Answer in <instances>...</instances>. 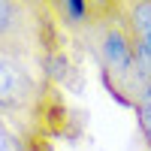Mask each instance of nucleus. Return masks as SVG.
<instances>
[{
  "instance_id": "nucleus-1",
  "label": "nucleus",
  "mask_w": 151,
  "mask_h": 151,
  "mask_svg": "<svg viewBox=\"0 0 151 151\" xmlns=\"http://www.w3.org/2000/svg\"><path fill=\"white\" fill-rule=\"evenodd\" d=\"M45 55H30L24 45L0 42V112L40 109L45 76Z\"/></svg>"
},
{
  "instance_id": "nucleus-2",
  "label": "nucleus",
  "mask_w": 151,
  "mask_h": 151,
  "mask_svg": "<svg viewBox=\"0 0 151 151\" xmlns=\"http://www.w3.org/2000/svg\"><path fill=\"white\" fill-rule=\"evenodd\" d=\"M97 55L103 60V70L112 85H121L133 67L139 64V52H136V40L127 18H100V33L94 36Z\"/></svg>"
},
{
  "instance_id": "nucleus-3",
  "label": "nucleus",
  "mask_w": 151,
  "mask_h": 151,
  "mask_svg": "<svg viewBox=\"0 0 151 151\" xmlns=\"http://www.w3.org/2000/svg\"><path fill=\"white\" fill-rule=\"evenodd\" d=\"M124 12H127V24L133 30L136 40V52H139V60L151 70V0H139V3H124Z\"/></svg>"
},
{
  "instance_id": "nucleus-4",
  "label": "nucleus",
  "mask_w": 151,
  "mask_h": 151,
  "mask_svg": "<svg viewBox=\"0 0 151 151\" xmlns=\"http://www.w3.org/2000/svg\"><path fill=\"white\" fill-rule=\"evenodd\" d=\"M60 21L70 27H85V24H97V12H103V3H88V0H60L52 6Z\"/></svg>"
},
{
  "instance_id": "nucleus-5",
  "label": "nucleus",
  "mask_w": 151,
  "mask_h": 151,
  "mask_svg": "<svg viewBox=\"0 0 151 151\" xmlns=\"http://www.w3.org/2000/svg\"><path fill=\"white\" fill-rule=\"evenodd\" d=\"M27 3H12V0H0V42H12V36L18 33L21 12Z\"/></svg>"
},
{
  "instance_id": "nucleus-6",
  "label": "nucleus",
  "mask_w": 151,
  "mask_h": 151,
  "mask_svg": "<svg viewBox=\"0 0 151 151\" xmlns=\"http://www.w3.org/2000/svg\"><path fill=\"white\" fill-rule=\"evenodd\" d=\"M6 112H0V151H36L27 139V136H21L15 124H9V118H3Z\"/></svg>"
},
{
  "instance_id": "nucleus-7",
  "label": "nucleus",
  "mask_w": 151,
  "mask_h": 151,
  "mask_svg": "<svg viewBox=\"0 0 151 151\" xmlns=\"http://www.w3.org/2000/svg\"><path fill=\"white\" fill-rule=\"evenodd\" d=\"M136 121H139V130L145 136V142L151 145V106H145V103L136 106Z\"/></svg>"
},
{
  "instance_id": "nucleus-8",
  "label": "nucleus",
  "mask_w": 151,
  "mask_h": 151,
  "mask_svg": "<svg viewBox=\"0 0 151 151\" xmlns=\"http://www.w3.org/2000/svg\"><path fill=\"white\" fill-rule=\"evenodd\" d=\"M142 103H145V106H151V85L145 88V94H142Z\"/></svg>"
}]
</instances>
